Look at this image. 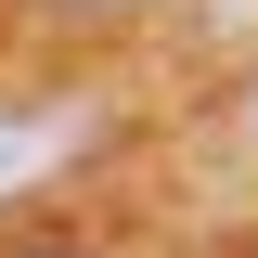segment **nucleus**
I'll use <instances>...</instances> for the list:
<instances>
[{
  "mask_svg": "<svg viewBox=\"0 0 258 258\" xmlns=\"http://www.w3.org/2000/svg\"><path fill=\"white\" fill-rule=\"evenodd\" d=\"M91 129H103L91 103H0V207L39 194L64 155H91Z\"/></svg>",
  "mask_w": 258,
  "mask_h": 258,
  "instance_id": "1",
  "label": "nucleus"
},
{
  "mask_svg": "<svg viewBox=\"0 0 258 258\" xmlns=\"http://www.w3.org/2000/svg\"><path fill=\"white\" fill-rule=\"evenodd\" d=\"M245 142H258V78H245Z\"/></svg>",
  "mask_w": 258,
  "mask_h": 258,
  "instance_id": "2",
  "label": "nucleus"
}]
</instances>
